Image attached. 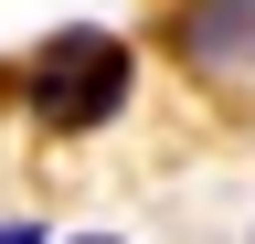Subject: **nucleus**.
Masks as SVG:
<instances>
[{
  "instance_id": "3",
  "label": "nucleus",
  "mask_w": 255,
  "mask_h": 244,
  "mask_svg": "<svg viewBox=\"0 0 255 244\" xmlns=\"http://www.w3.org/2000/svg\"><path fill=\"white\" fill-rule=\"evenodd\" d=\"M0 244H53V234L43 223H0Z\"/></svg>"
},
{
  "instance_id": "2",
  "label": "nucleus",
  "mask_w": 255,
  "mask_h": 244,
  "mask_svg": "<svg viewBox=\"0 0 255 244\" xmlns=\"http://www.w3.org/2000/svg\"><path fill=\"white\" fill-rule=\"evenodd\" d=\"M170 53H181V75L255 64V0H181L170 11Z\"/></svg>"
},
{
  "instance_id": "4",
  "label": "nucleus",
  "mask_w": 255,
  "mask_h": 244,
  "mask_svg": "<svg viewBox=\"0 0 255 244\" xmlns=\"http://www.w3.org/2000/svg\"><path fill=\"white\" fill-rule=\"evenodd\" d=\"M64 244H128V234H64Z\"/></svg>"
},
{
  "instance_id": "1",
  "label": "nucleus",
  "mask_w": 255,
  "mask_h": 244,
  "mask_svg": "<svg viewBox=\"0 0 255 244\" xmlns=\"http://www.w3.org/2000/svg\"><path fill=\"white\" fill-rule=\"evenodd\" d=\"M21 106H32V128H53V138H85V128H107V117L128 106V85H138V53H128V32H107V21H64V32H43L21 53Z\"/></svg>"
}]
</instances>
